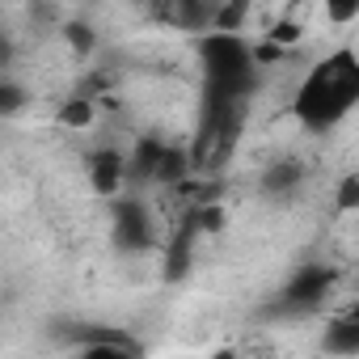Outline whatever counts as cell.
I'll return each mask as SVG.
<instances>
[{
    "instance_id": "obj_5",
    "label": "cell",
    "mask_w": 359,
    "mask_h": 359,
    "mask_svg": "<svg viewBox=\"0 0 359 359\" xmlns=\"http://www.w3.org/2000/svg\"><path fill=\"white\" fill-rule=\"evenodd\" d=\"M321 346H325L330 355H338V359H355V355H359V321H355L351 313L338 317V321H330L325 334H321Z\"/></svg>"
},
{
    "instance_id": "obj_15",
    "label": "cell",
    "mask_w": 359,
    "mask_h": 359,
    "mask_svg": "<svg viewBox=\"0 0 359 359\" xmlns=\"http://www.w3.org/2000/svg\"><path fill=\"white\" fill-rule=\"evenodd\" d=\"M338 208H359V177H342V187H338Z\"/></svg>"
},
{
    "instance_id": "obj_6",
    "label": "cell",
    "mask_w": 359,
    "mask_h": 359,
    "mask_svg": "<svg viewBox=\"0 0 359 359\" xmlns=\"http://www.w3.org/2000/svg\"><path fill=\"white\" fill-rule=\"evenodd\" d=\"M165 148L169 144H161V140H140L135 156L127 161V177H156V169L165 161Z\"/></svg>"
},
{
    "instance_id": "obj_2",
    "label": "cell",
    "mask_w": 359,
    "mask_h": 359,
    "mask_svg": "<svg viewBox=\"0 0 359 359\" xmlns=\"http://www.w3.org/2000/svg\"><path fill=\"white\" fill-rule=\"evenodd\" d=\"M334 283H338V275H334L330 266H300V271L287 279L283 300H287L292 309H317V304L330 296Z\"/></svg>"
},
{
    "instance_id": "obj_10",
    "label": "cell",
    "mask_w": 359,
    "mask_h": 359,
    "mask_svg": "<svg viewBox=\"0 0 359 359\" xmlns=\"http://www.w3.org/2000/svg\"><path fill=\"white\" fill-rule=\"evenodd\" d=\"M300 34H304V30H300L292 18H283V22H271V26H266V43H275V47H296V43H300Z\"/></svg>"
},
{
    "instance_id": "obj_16",
    "label": "cell",
    "mask_w": 359,
    "mask_h": 359,
    "mask_svg": "<svg viewBox=\"0 0 359 359\" xmlns=\"http://www.w3.org/2000/svg\"><path fill=\"white\" fill-rule=\"evenodd\" d=\"M279 60H283V47H275V43H258V47H254V64H258V68L279 64Z\"/></svg>"
},
{
    "instance_id": "obj_9",
    "label": "cell",
    "mask_w": 359,
    "mask_h": 359,
    "mask_svg": "<svg viewBox=\"0 0 359 359\" xmlns=\"http://www.w3.org/2000/svg\"><path fill=\"white\" fill-rule=\"evenodd\" d=\"M60 123L64 127H89L93 123V102L89 97H72L68 106H60Z\"/></svg>"
},
{
    "instance_id": "obj_4",
    "label": "cell",
    "mask_w": 359,
    "mask_h": 359,
    "mask_svg": "<svg viewBox=\"0 0 359 359\" xmlns=\"http://www.w3.org/2000/svg\"><path fill=\"white\" fill-rule=\"evenodd\" d=\"M123 177H127V161L118 156V152H97L93 156V165H89V182H93V191L97 195H114L118 187H123Z\"/></svg>"
},
{
    "instance_id": "obj_8",
    "label": "cell",
    "mask_w": 359,
    "mask_h": 359,
    "mask_svg": "<svg viewBox=\"0 0 359 359\" xmlns=\"http://www.w3.org/2000/svg\"><path fill=\"white\" fill-rule=\"evenodd\" d=\"M296 182H300V165H275V169L262 177V187H266L271 195H287Z\"/></svg>"
},
{
    "instance_id": "obj_14",
    "label": "cell",
    "mask_w": 359,
    "mask_h": 359,
    "mask_svg": "<svg viewBox=\"0 0 359 359\" xmlns=\"http://www.w3.org/2000/svg\"><path fill=\"white\" fill-rule=\"evenodd\" d=\"M325 13H330V22H355L359 18V0H334Z\"/></svg>"
},
{
    "instance_id": "obj_7",
    "label": "cell",
    "mask_w": 359,
    "mask_h": 359,
    "mask_svg": "<svg viewBox=\"0 0 359 359\" xmlns=\"http://www.w3.org/2000/svg\"><path fill=\"white\" fill-rule=\"evenodd\" d=\"M245 18H250V9L241 5V0L216 5V26H212V34H237V30L245 26Z\"/></svg>"
},
{
    "instance_id": "obj_13",
    "label": "cell",
    "mask_w": 359,
    "mask_h": 359,
    "mask_svg": "<svg viewBox=\"0 0 359 359\" xmlns=\"http://www.w3.org/2000/svg\"><path fill=\"white\" fill-rule=\"evenodd\" d=\"M81 359H131V351L118 346V342H97V346H85Z\"/></svg>"
},
{
    "instance_id": "obj_3",
    "label": "cell",
    "mask_w": 359,
    "mask_h": 359,
    "mask_svg": "<svg viewBox=\"0 0 359 359\" xmlns=\"http://www.w3.org/2000/svg\"><path fill=\"white\" fill-rule=\"evenodd\" d=\"M152 241V216L144 203L135 199H118L114 203V245L118 250H144Z\"/></svg>"
},
{
    "instance_id": "obj_18",
    "label": "cell",
    "mask_w": 359,
    "mask_h": 359,
    "mask_svg": "<svg viewBox=\"0 0 359 359\" xmlns=\"http://www.w3.org/2000/svg\"><path fill=\"white\" fill-rule=\"evenodd\" d=\"M351 317H355V321H359V300H355V309H351Z\"/></svg>"
},
{
    "instance_id": "obj_17",
    "label": "cell",
    "mask_w": 359,
    "mask_h": 359,
    "mask_svg": "<svg viewBox=\"0 0 359 359\" xmlns=\"http://www.w3.org/2000/svg\"><path fill=\"white\" fill-rule=\"evenodd\" d=\"M212 359H241V355H237V351H233V346H220V351H216V355H212Z\"/></svg>"
},
{
    "instance_id": "obj_1",
    "label": "cell",
    "mask_w": 359,
    "mask_h": 359,
    "mask_svg": "<svg viewBox=\"0 0 359 359\" xmlns=\"http://www.w3.org/2000/svg\"><path fill=\"white\" fill-rule=\"evenodd\" d=\"M359 106V55L334 51L325 55L296 93V118L309 131H330Z\"/></svg>"
},
{
    "instance_id": "obj_12",
    "label": "cell",
    "mask_w": 359,
    "mask_h": 359,
    "mask_svg": "<svg viewBox=\"0 0 359 359\" xmlns=\"http://www.w3.org/2000/svg\"><path fill=\"white\" fill-rule=\"evenodd\" d=\"M64 34H68L72 51H81V55H89V51H93V43H97V39H93V30H89L85 22H68V26H64Z\"/></svg>"
},
{
    "instance_id": "obj_11",
    "label": "cell",
    "mask_w": 359,
    "mask_h": 359,
    "mask_svg": "<svg viewBox=\"0 0 359 359\" xmlns=\"http://www.w3.org/2000/svg\"><path fill=\"white\" fill-rule=\"evenodd\" d=\"M22 106H26V93H22V85H13V81L5 76V81H0V114L9 118V114H18Z\"/></svg>"
}]
</instances>
